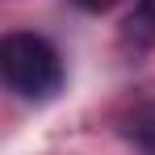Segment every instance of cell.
Returning <instances> with one entry per match:
<instances>
[{
  "label": "cell",
  "instance_id": "277c9868",
  "mask_svg": "<svg viewBox=\"0 0 155 155\" xmlns=\"http://www.w3.org/2000/svg\"><path fill=\"white\" fill-rule=\"evenodd\" d=\"M71 4H80L84 13H105V8H109L113 0H71Z\"/></svg>",
  "mask_w": 155,
  "mask_h": 155
},
{
  "label": "cell",
  "instance_id": "6da1fadb",
  "mask_svg": "<svg viewBox=\"0 0 155 155\" xmlns=\"http://www.w3.org/2000/svg\"><path fill=\"white\" fill-rule=\"evenodd\" d=\"M0 76L21 101H51L63 88V59L38 34H4L0 42Z\"/></svg>",
  "mask_w": 155,
  "mask_h": 155
},
{
  "label": "cell",
  "instance_id": "7a4b0ae2",
  "mask_svg": "<svg viewBox=\"0 0 155 155\" xmlns=\"http://www.w3.org/2000/svg\"><path fill=\"white\" fill-rule=\"evenodd\" d=\"M130 138H134L147 155H155V105L138 109V113L130 117Z\"/></svg>",
  "mask_w": 155,
  "mask_h": 155
},
{
  "label": "cell",
  "instance_id": "3957f363",
  "mask_svg": "<svg viewBox=\"0 0 155 155\" xmlns=\"http://www.w3.org/2000/svg\"><path fill=\"white\" fill-rule=\"evenodd\" d=\"M130 21H138L143 29H155V0H138V13Z\"/></svg>",
  "mask_w": 155,
  "mask_h": 155
}]
</instances>
